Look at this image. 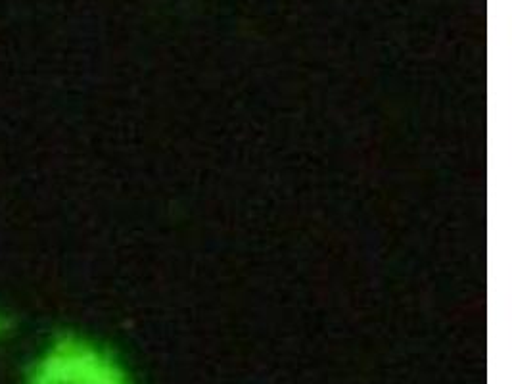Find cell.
<instances>
[{
    "label": "cell",
    "instance_id": "1",
    "mask_svg": "<svg viewBox=\"0 0 512 384\" xmlns=\"http://www.w3.org/2000/svg\"><path fill=\"white\" fill-rule=\"evenodd\" d=\"M24 384H133L119 361L77 335L56 336L27 369Z\"/></svg>",
    "mask_w": 512,
    "mask_h": 384
},
{
    "label": "cell",
    "instance_id": "2",
    "mask_svg": "<svg viewBox=\"0 0 512 384\" xmlns=\"http://www.w3.org/2000/svg\"><path fill=\"white\" fill-rule=\"evenodd\" d=\"M12 329H14V319H12L10 315L0 312V340H2L4 336L10 335Z\"/></svg>",
    "mask_w": 512,
    "mask_h": 384
}]
</instances>
